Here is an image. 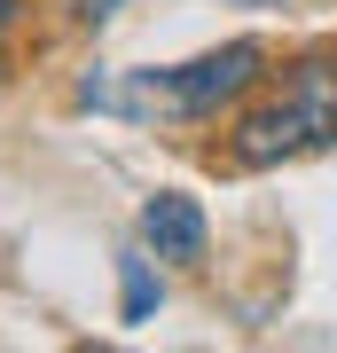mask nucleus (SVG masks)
Listing matches in <instances>:
<instances>
[{
    "label": "nucleus",
    "instance_id": "1",
    "mask_svg": "<svg viewBox=\"0 0 337 353\" xmlns=\"http://www.w3.org/2000/svg\"><path fill=\"white\" fill-rule=\"evenodd\" d=\"M322 141H337V63H298L283 102H267V110H251L236 126V157L283 165L298 150H322Z\"/></svg>",
    "mask_w": 337,
    "mask_h": 353
},
{
    "label": "nucleus",
    "instance_id": "2",
    "mask_svg": "<svg viewBox=\"0 0 337 353\" xmlns=\"http://www.w3.org/2000/svg\"><path fill=\"white\" fill-rule=\"evenodd\" d=\"M259 63H267L259 39H236V48H220V55L181 63V71H173V110H181V118H204V110H220V102H236L251 79H259Z\"/></svg>",
    "mask_w": 337,
    "mask_h": 353
},
{
    "label": "nucleus",
    "instance_id": "3",
    "mask_svg": "<svg viewBox=\"0 0 337 353\" xmlns=\"http://www.w3.org/2000/svg\"><path fill=\"white\" fill-rule=\"evenodd\" d=\"M141 243H150L157 259H204V212L165 189V196L141 204Z\"/></svg>",
    "mask_w": 337,
    "mask_h": 353
},
{
    "label": "nucleus",
    "instance_id": "4",
    "mask_svg": "<svg viewBox=\"0 0 337 353\" xmlns=\"http://www.w3.org/2000/svg\"><path fill=\"white\" fill-rule=\"evenodd\" d=\"M125 322H150V306H157V283H150V259L141 252H125Z\"/></svg>",
    "mask_w": 337,
    "mask_h": 353
},
{
    "label": "nucleus",
    "instance_id": "5",
    "mask_svg": "<svg viewBox=\"0 0 337 353\" xmlns=\"http://www.w3.org/2000/svg\"><path fill=\"white\" fill-rule=\"evenodd\" d=\"M79 8H87V16H94V24H102V16H110V8H118V0H79Z\"/></svg>",
    "mask_w": 337,
    "mask_h": 353
},
{
    "label": "nucleus",
    "instance_id": "6",
    "mask_svg": "<svg viewBox=\"0 0 337 353\" xmlns=\"http://www.w3.org/2000/svg\"><path fill=\"white\" fill-rule=\"evenodd\" d=\"M8 16H16V0H0V24H8Z\"/></svg>",
    "mask_w": 337,
    "mask_h": 353
},
{
    "label": "nucleus",
    "instance_id": "7",
    "mask_svg": "<svg viewBox=\"0 0 337 353\" xmlns=\"http://www.w3.org/2000/svg\"><path fill=\"white\" fill-rule=\"evenodd\" d=\"M243 8H275V0H243Z\"/></svg>",
    "mask_w": 337,
    "mask_h": 353
}]
</instances>
